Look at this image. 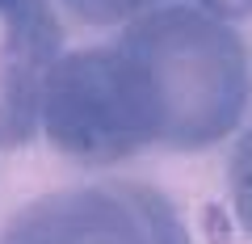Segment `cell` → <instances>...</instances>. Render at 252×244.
<instances>
[{"mask_svg": "<svg viewBox=\"0 0 252 244\" xmlns=\"http://www.w3.org/2000/svg\"><path fill=\"white\" fill-rule=\"evenodd\" d=\"M198 9H206L210 17L219 21H231V26H240V21L252 17V0H193Z\"/></svg>", "mask_w": 252, "mask_h": 244, "instance_id": "8", "label": "cell"}, {"mask_svg": "<svg viewBox=\"0 0 252 244\" xmlns=\"http://www.w3.org/2000/svg\"><path fill=\"white\" fill-rule=\"evenodd\" d=\"M76 26H89V30H122L126 21L143 17L152 9H164L172 0H55Z\"/></svg>", "mask_w": 252, "mask_h": 244, "instance_id": "6", "label": "cell"}, {"mask_svg": "<svg viewBox=\"0 0 252 244\" xmlns=\"http://www.w3.org/2000/svg\"><path fill=\"white\" fill-rule=\"evenodd\" d=\"M227 202L235 210V223L252 236V118L235 131L231 156H227Z\"/></svg>", "mask_w": 252, "mask_h": 244, "instance_id": "5", "label": "cell"}, {"mask_svg": "<svg viewBox=\"0 0 252 244\" xmlns=\"http://www.w3.org/2000/svg\"><path fill=\"white\" fill-rule=\"evenodd\" d=\"M202 232L210 244H240V223H235L231 202H206L202 207Z\"/></svg>", "mask_w": 252, "mask_h": 244, "instance_id": "7", "label": "cell"}, {"mask_svg": "<svg viewBox=\"0 0 252 244\" xmlns=\"http://www.w3.org/2000/svg\"><path fill=\"white\" fill-rule=\"evenodd\" d=\"M0 244H193L177 202L143 181H89L30 198Z\"/></svg>", "mask_w": 252, "mask_h": 244, "instance_id": "3", "label": "cell"}, {"mask_svg": "<svg viewBox=\"0 0 252 244\" xmlns=\"http://www.w3.org/2000/svg\"><path fill=\"white\" fill-rule=\"evenodd\" d=\"M42 139L80 169H114L156 147L135 68L118 42L59 55L42 97Z\"/></svg>", "mask_w": 252, "mask_h": 244, "instance_id": "2", "label": "cell"}, {"mask_svg": "<svg viewBox=\"0 0 252 244\" xmlns=\"http://www.w3.org/2000/svg\"><path fill=\"white\" fill-rule=\"evenodd\" d=\"M67 51L55 0H0V152L42 135V97L51 68Z\"/></svg>", "mask_w": 252, "mask_h": 244, "instance_id": "4", "label": "cell"}, {"mask_svg": "<svg viewBox=\"0 0 252 244\" xmlns=\"http://www.w3.org/2000/svg\"><path fill=\"white\" fill-rule=\"evenodd\" d=\"M114 42L135 64L156 147L206 152L248 122L252 51L231 21L172 0L126 21Z\"/></svg>", "mask_w": 252, "mask_h": 244, "instance_id": "1", "label": "cell"}]
</instances>
